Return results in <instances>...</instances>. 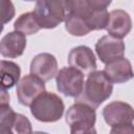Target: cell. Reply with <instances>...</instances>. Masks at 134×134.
<instances>
[{
	"label": "cell",
	"instance_id": "cell-1",
	"mask_svg": "<svg viewBox=\"0 0 134 134\" xmlns=\"http://www.w3.org/2000/svg\"><path fill=\"white\" fill-rule=\"evenodd\" d=\"M70 15L82 18L90 30L106 29L109 22L107 7L111 1L104 0H70Z\"/></svg>",
	"mask_w": 134,
	"mask_h": 134
},
{
	"label": "cell",
	"instance_id": "cell-2",
	"mask_svg": "<svg viewBox=\"0 0 134 134\" xmlns=\"http://www.w3.org/2000/svg\"><path fill=\"white\" fill-rule=\"evenodd\" d=\"M32 13L41 28H54L70 15V0H40Z\"/></svg>",
	"mask_w": 134,
	"mask_h": 134
},
{
	"label": "cell",
	"instance_id": "cell-3",
	"mask_svg": "<svg viewBox=\"0 0 134 134\" xmlns=\"http://www.w3.org/2000/svg\"><path fill=\"white\" fill-rule=\"evenodd\" d=\"M113 91V84L104 71H94L90 73L85 82L83 93L75 98V102H82L90 105L94 109L108 99Z\"/></svg>",
	"mask_w": 134,
	"mask_h": 134
},
{
	"label": "cell",
	"instance_id": "cell-4",
	"mask_svg": "<svg viewBox=\"0 0 134 134\" xmlns=\"http://www.w3.org/2000/svg\"><path fill=\"white\" fill-rule=\"evenodd\" d=\"M63 99L52 92L42 93L30 106V113L42 122H54L59 120L64 113Z\"/></svg>",
	"mask_w": 134,
	"mask_h": 134
},
{
	"label": "cell",
	"instance_id": "cell-5",
	"mask_svg": "<svg viewBox=\"0 0 134 134\" xmlns=\"http://www.w3.org/2000/svg\"><path fill=\"white\" fill-rule=\"evenodd\" d=\"M57 89L66 96L79 97L85 87L84 74L73 67H63L55 75Z\"/></svg>",
	"mask_w": 134,
	"mask_h": 134
},
{
	"label": "cell",
	"instance_id": "cell-6",
	"mask_svg": "<svg viewBox=\"0 0 134 134\" xmlns=\"http://www.w3.org/2000/svg\"><path fill=\"white\" fill-rule=\"evenodd\" d=\"M29 119L14 112L9 105H0V134H32Z\"/></svg>",
	"mask_w": 134,
	"mask_h": 134
},
{
	"label": "cell",
	"instance_id": "cell-7",
	"mask_svg": "<svg viewBox=\"0 0 134 134\" xmlns=\"http://www.w3.org/2000/svg\"><path fill=\"white\" fill-rule=\"evenodd\" d=\"M45 92V84L42 80L32 74L23 76L17 84V97L21 105L31 106V104Z\"/></svg>",
	"mask_w": 134,
	"mask_h": 134
},
{
	"label": "cell",
	"instance_id": "cell-8",
	"mask_svg": "<svg viewBox=\"0 0 134 134\" xmlns=\"http://www.w3.org/2000/svg\"><path fill=\"white\" fill-rule=\"evenodd\" d=\"M95 51L104 64H110L124 58L125 43L121 39L114 38L110 35L104 36L95 44Z\"/></svg>",
	"mask_w": 134,
	"mask_h": 134
},
{
	"label": "cell",
	"instance_id": "cell-9",
	"mask_svg": "<svg viewBox=\"0 0 134 134\" xmlns=\"http://www.w3.org/2000/svg\"><path fill=\"white\" fill-rule=\"evenodd\" d=\"M103 116L105 121L111 127L132 124L134 120V109L125 102L116 100L108 104L103 109Z\"/></svg>",
	"mask_w": 134,
	"mask_h": 134
},
{
	"label": "cell",
	"instance_id": "cell-10",
	"mask_svg": "<svg viewBox=\"0 0 134 134\" xmlns=\"http://www.w3.org/2000/svg\"><path fill=\"white\" fill-rule=\"evenodd\" d=\"M68 63L70 67H73L81 71L83 74L89 75L96 71V59L93 51L85 46H76L69 51Z\"/></svg>",
	"mask_w": 134,
	"mask_h": 134
},
{
	"label": "cell",
	"instance_id": "cell-11",
	"mask_svg": "<svg viewBox=\"0 0 134 134\" xmlns=\"http://www.w3.org/2000/svg\"><path fill=\"white\" fill-rule=\"evenodd\" d=\"M30 74L36 75L43 82L50 81L58 73V62L54 55L42 52L34 57L30 62Z\"/></svg>",
	"mask_w": 134,
	"mask_h": 134
},
{
	"label": "cell",
	"instance_id": "cell-12",
	"mask_svg": "<svg viewBox=\"0 0 134 134\" xmlns=\"http://www.w3.org/2000/svg\"><path fill=\"white\" fill-rule=\"evenodd\" d=\"M132 28V20L130 15L124 9H114L109 14V22L106 27L110 36L122 39Z\"/></svg>",
	"mask_w": 134,
	"mask_h": 134
},
{
	"label": "cell",
	"instance_id": "cell-13",
	"mask_svg": "<svg viewBox=\"0 0 134 134\" xmlns=\"http://www.w3.org/2000/svg\"><path fill=\"white\" fill-rule=\"evenodd\" d=\"M26 47L25 35L19 31L6 34L0 42V53L4 58L15 59L23 54Z\"/></svg>",
	"mask_w": 134,
	"mask_h": 134
},
{
	"label": "cell",
	"instance_id": "cell-14",
	"mask_svg": "<svg viewBox=\"0 0 134 134\" xmlns=\"http://www.w3.org/2000/svg\"><path fill=\"white\" fill-rule=\"evenodd\" d=\"M96 120L95 109L88 104L75 102L66 113V122L69 126L76 124H87L94 126Z\"/></svg>",
	"mask_w": 134,
	"mask_h": 134
},
{
	"label": "cell",
	"instance_id": "cell-15",
	"mask_svg": "<svg viewBox=\"0 0 134 134\" xmlns=\"http://www.w3.org/2000/svg\"><path fill=\"white\" fill-rule=\"evenodd\" d=\"M104 72L112 83L116 84L126 83L134 77L132 65L126 58H121L110 64H107Z\"/></svg>",
	"mask_w": 134,
	"mask_h": 134
},
{
	"label": "cell",
	"instance_id": "cell-16",
	"mask_svg": "<svg viewBox=\"0 0 134 134\" xmlns=\"http://www.w3.org/2000/svg\"><path fill=\"white\" fill-rule=\"evenodd\" d=\"M21 70L18 64L12 61L2 60L0 62V86L1 90H7L18 84Z\"/></svg>",
	"mask_w": 134,
	"mask_h": 134
},
{
	"label": "cell",
	"instance_id": "cell-17",
	"mask_svg": "<svg viewBox=\"0 0 134 134\" xmlns=\"http://www.w3.org/2000/svg\"><path fill=\"white\" fill-rule=\"evenodd\" d=\"M14 28L16 31H19L23 35H34L37 34L41 26L39 25L32 12L22 14L14 23Z\"/></svg>",
	"mask_w": 134,
	"mask_h": 134
},
{
	"label": "cell",
	"instance_id": "cell-18",
	"mask_svg": "<svg viewBox=\"0 0 134 134\" xmlns=\"http://www.w3.org/2000/svg\"><path fill=\"white\" fill-rule=\"evenodd\" d=\"M65 28L70 35L76 36V37L86 36L91 31L89 27L87 26L86 22L82 18L74 16V15L68 16L67 20L65 21Z\"/></svg>",
	"mask_w": 134,
	"mask_h": 134
},
{
	"label": "cell",
	"instance_id": "cell-19",
	"mask_svg": "<svg viewBox=\"0 0 134 134\" xmlns=\"http://www.w3.org/2000/svg\"><path fill=\"white\" fill-rule=\"evenodd\" d=\"M1 6V23L4 25L8 21H10L15 15V7L10 1L2 0L0 2Z\"/></svg>",
	"mask_w": 134,
	"mask_h": 134
},
{
	"label": "cell",
	"instance_id": "cell-20",
	"mask_svg": "<svg viewBox=\"0 0 134 134\" xmlns=\"http://www.w3.org/2000/svg\"><path fill=\"white\" fill-rule=\"evenodd\" d=\"M70 134H96V130L91 125L76 124L70 126Z\"/></svg>",
	"mask_w": 134,
	"mask_h": 134
},
{
	"label": "cell",
	"instance_id": "cell-21",
	"mask_svg": "<svg viewBox=\"0 0 134 134\" xmlns=\"http://www.w3.org/2000/svg\"><path fill=\"white\" fill-rule=\"evenodd\" d=\"M110 134H134V125L124 124V125L113 126L111 128Z\"/></svg>",
	"mask_w": 134,
	"mask_h": 134
},
{
	"label": "cell",
	"instance_id": "cell-22",
	"mask_svg": "<svg viewBox=\"0 0 134 134\" xmlns=\"http://www.w3.org/2000/svg\"><path fill=\"white\" fill-rule=\"evenodd\" d=\"M0 103L1 105H8L9 104V95L6 92V90H1V95H0Z\"/></svg>",
	"mask_w": 134,
	"mask_h": 134
},
{
	"label": "cell",
	"instance_id": "cell-23",
	"mask_svg": "<svg viewBox=\"0 0 134 134\" xmlns=\"http://www.w3.org/2000/svg\"><path fill=\"white\" fill-rule=\"evenodd\" d=\"M32 134H48V133H45V132H41V131H37V132H34Z\"/></svg>",
	"mask_w": 134,
	"mask_h": 134
}]
</instances>
